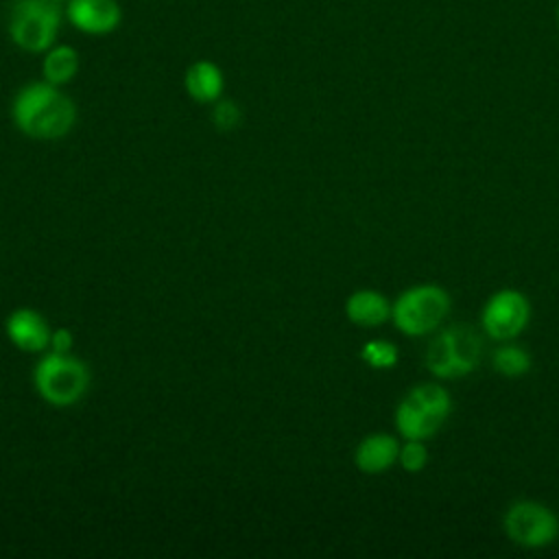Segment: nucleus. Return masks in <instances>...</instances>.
I'll return each mask as SVG.
<instances>
[{
    "instance_id": "19",
    "label": "nucleus",
    "mask_w": 559,
    "mask_h": 559,
    "mask_svg": "<svg viewBox=\"0 0 559 559\" xmlns=\"http://www.w3.org/2000/svg\"><path fill=\"white\" fill-rule=\"evenodd\" d=\"M72 345H74V336L68 328L52 330V336H50V349L52 352H70Z\"/></svg>"
},
{
    "instance_id": "2",
    "label": "nucleus",
    "mask_w": 559,
    "mask_h": 559,
    "mask_svg": "<svg viewBox=\"0 0 559 559\" xmlns=\"http://www.w3.org/2000/svg\"><path fill=\"white\" fill-rule=\"evenodd\" d=\"M483 360V338L467 323L441 325L430 338L424 365L437 380H456L474 373Z\"/></svg>"
},
{
    "instance_id": "12",
    "label": "nucleus",
    "mask_w": 559,
    "mask_h": 559,
    "mask_svg": "<svg viewBox=\"0 0 559 559\" xmlns=\"http://www.w3.org/2000/svg\"><path fill=\"white\" fill-rule=\"evenodd\" d=\"M183 87L194 103L214 105L218 98H223L225 74L212 59H197L186 68Z\"/></svg>"
},
{
    "instance_id": "5",
    "label": "nucleus",
    "mask_w": 559,
    "mask_h": 559,
    "mask_svg": "<svg viewBox=\"0 0 559 559\" xmlns=\"http://www.w3.org/2000/svg\"><path fill=\"white\" fill-rule=\"evenodd\" d=\"M63 20V7L52 0H13L7 15V35L15 48L44 55L57 44Z\"/></svg>"
},
{
    "instance_id": "15",
    "label": "nucleus",
    "mask_w": 559,
    "mask_h": 559,
    "mask_svg": "<svg viewBox=\"0 0 559 559\" xmlns=\"http://www.w3.org/2000/svg\"><path fill=\"white\" fill-rule=\"evenodd\" d=\"M489 360H491V369L502 378H522L533 367L531 354L513 341H502V345H498L491 352Z\"/></svg>"
},
{
    "instance_id": "18",
    "label": "nucleus",
    "mask_w": 559,
    "mask_h": 559,
    "mask_svg": "<svg viewBox=\"0 0 559 559\" xmlns=\"http://www.w3.org/2000/svg\"><path fill=\"white\" fill-rule=\"evenodd\" d=\"M212 122L216 129L221 131H229V129H236L240 124V109L234 100H225V98H218L214 105H212Z\"/></svg>"
},
{
    "instance_id": "20",
    "label": "nucleus",
    "mask_w": 559,
    "mask_h": 559,
    "mask_svg": "<svg viewBox=\"0 0 559 559\" xmlns=\"http://www.w3.org/2000/svg\"><path fill=\"white\" fill-rule=\"evenodd\" d=\"M555 20H557V28H559V2H557V9H555Z\"/></svg>"
},
{
    "instance_id": "1",
    "label": "nucleus",
    "mask_w": 559,
    "mask_h": 559,
    "mask_svg": "<svg viewBox=\"0 0 559 559\" xmlns=\"http://www.w3.org/2000/svg\"><path fill=\"white\" fill-rule=\"evenodd\" d=\"M11 116L26 138L52 142L72 131L76 122V105L59 85L39 79L17 90Z\"/></svg>"
},
{
    "instance_id": "4",
    "label": "nucleus",
    "mask_w": 559,
    "mask_h": 559,
    "mask_svg": "<svg viewBox=\"0 0 559 559\" xmlns=\"http://www.w3.org/2000/svg\"><path fill=\"white\" fill-rule=\"evenodd\" d=\"M450 293L432 282L404 288L391 304V321L408 338L435 334L450 314Z\"/></svg>"
},
{
    "instance_id": "10",
    "label": "nucleus",
    "mask_w": 559,
    "mask_h": 559,
    "mask_svg": "<svg viewBox=\"0 0 559 559\" xmlns=\"http://www.w3.org/2000/svg\"><path fill=\"white\" fill-rule=\"evenodd\" d=\"M4 332L9 341L22 352L39 354L44 349H50L52 328L48 325L44 314L33 308L13 310L4 321Z\"/></svg>"
},
{
    "instance_id": "7",
    "label": "nucleus",
    "mask_w": 559,
    "mask_h": 559,
    "mask_svg": "<svg viewBox=\"0 0 559 559\" xmlns=\"http://www.w3.org/2000/svg\"><path fill=\"white\" fill-rule=\"evenodd\" d=\"M502 531L511 544L524 550H542L559 537V515L533 498L513 500L502 513Z\"/></svg>"
},
{
    "instance_id": "16",
    "label": "nucleus",
    "mask_w": 559,
    "mask_h": 559,
    "mask_svg": "<svg viewBox=\"0 0 559 559\" xmlns=\"http://www.w3.org/2000/svg\"><path fill=\"white\" fill-rule=\"evenodd\" d=\"M360 360L371 369H393L400 360V352L389 338H369L360 347Z\"/></svg>"
},
{
    "instance_id": "13",
    "label": "nucleus",
    "mask_w": 559,
    "mask_h": 559,
    "mask_svg": "<svg viewBox=\"0 0 559 559\" xmlns=\"http://www.w3.org/2000/svg\"><path fill=\"white\" fill-rule=\"evenodd\" d=\"M391 304L376 288H358L345 299V317L358 328H378L391 321Z\"/></svg>"
},
{
    "instance_id": "11",
    "label": "nucleus",
    "mask_w": 559,
    "mask_h": 559,
    "mask_svg": "<svg viewBox=\"0 0 559 559\" xmlns=\"http://www.w3.org/2000/svg\"><path fill=\"white\" fill-rule=\"evenodd\" d=\"M400 439L391 432H369L354 450V465L367 476H378L389 472L397 463Z\"/></svg>"
},
{
    "instance_id": "6",
    "label": "nucleus",
    "mask_w": 559,
    "mask_h": 559,
    "mask_svg": "<svg viewBox=\"0 0 559 559\" xmlns=\"http://www.w3.org/2000/svg\"><path fill=\"white\" fill-rule=\"evenodd\" d=\"M33 384L37 395L57 408L79 404L90 389L87 365L70 352L44 354L33 371Z\"/></svg>"
},
{
    "instance_id": "17",
    "label": "nucleus",
    "mask_w": 559,
    "mask_h": 559,
    "mask_svg": "<svg viewBox=\"0 0 559 559\" xmlns=\"http://www.w3.org/2000/svg\"><path fill=\"white\" fill-rule=\"evenodd\" d=\"M397 465L406 474H419L428 465V448L426 441L421 439H402L400 443V454H397Z\"/></svg>"
},
{
    "instance_id": "14",
    "label": "nucleus",
    "mask_w": 559,
    "mask_h": 559,
    "mask_svg": "<svg viewBox=\"0 0 559 559\" xmlns=\"http://www.w3.org/2000/svg\"><path fill=\"white\" fill-rule=\"evenodd\" d=\"M81 68V55L74 46L70 44H52L44 55H41V79L52 83V85H68L74 81Z\"/></svg>"
},
{
    "instance_id": "21",
    "label": "nucleus",
    "mask_w": 559,
    "mask_h": 559,
    "mask_svg": "<svg viewBox=\"0 0 559 559\" xmlns=\"http://www.w3.org/2000/svg\"><path fill=\"white\" fill-rule=\"evenodd\" d=\"M52 2H57V4H61V7H66L70 0H52Z\"/></svg>"
},
{
    "instance_id": "9",
    "label": "nucleus",
    "mask_w": 559,
    "mask_h": 559,
    "mask_svg": "<svg viewBox=\"0 0 559 559\" xmlns=\"http://www.w3.org/2000/svg\"><path fill=\"white\" fill-rule=\"evenodd\" d=\"M66 22L90 37L114 33L122 22V7L118 0H70L63 7Z\"/></svg>"
},
{
    "instance_id": "8",
    "label": "nucleus",
    "mask_w": 559,
    "mask_h": 559,
    "mask_svg": "<svg viewBox=\"0 0 559 559\" xmlns=\"http://www.w3.org/2000/svg\"><path fill=\"white\" fill-rule=\"evenodd\" d=\"M531 301L518 288H500L480 310V330L491 341H515L531 323Z\"/></svg>"
},
{
    "instance_id": "3",
    "label": "nucleus",
    "mask_w": 559,
    "mask_h": 559,
    "mask_svg": "<svg viewBox=\"0 0 559 559\" xmlns=\"http://www.w3.org/2000/svg\"><path fill=\"white\" fill-rule=\"evenodd\" d=\"M452 413V395L439 382H421L406 391L397 402L393 421L402 439L428 441L435 437Z\"/></svg>"
}]
</instances>
